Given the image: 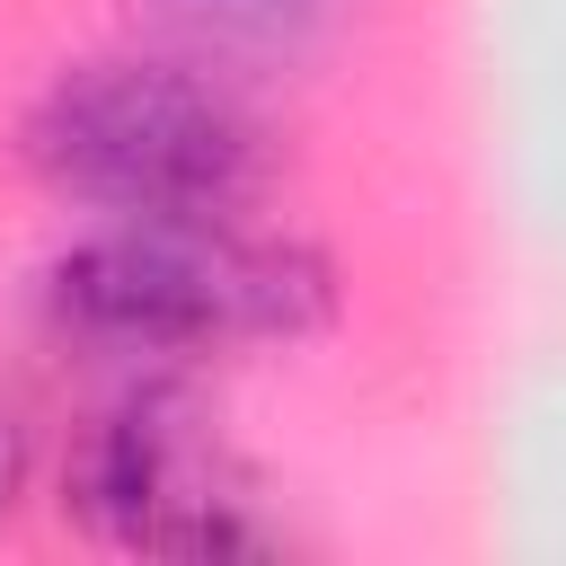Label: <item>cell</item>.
<instances>
[{
  "mask_svg": "<svg viewBox=\"0 0 566 566\" xmlns=\"http://www.w3.org/2000/svg\"><path fill=\"white\" fill-rule=\"evenodd\" d=\"M44 318L71 345L124 363H203L248 345H310L336 327V256L248 212H150L88 221L35 274Z\"/></svg>",
  "mask_w": 566,
  "mask_h": 566,
  "instance_id": "cell-1",
  "label": "cell"
},
{
  "mask_svg": "<svg viewBox=\"0 0 566 566\" xmlns=\"http://www.w3.org/2000/svg\"><path fill=\"white\" fill-rule=\"evenodd\" d=\"M18 159L53 203L97 221L256 212L274 177V142L239 71H212L177 44L62 62L18 115Z\"/></svg>",
  "mask_w": 566,
  "mask_h": 566,
  "instance_id": "cell-2",
  "label": "cell"
},
{
  "mask_svg": "<svg viewBox=\"0 0 566 566\" xmlns=\"http://www.w3.org/2000/svg\"><path fill=\"white\" fill-rule=\"evenodd\" d=\"M62 513L88 539L142 548V557H265L274 548L239 451L221 442L212 407L177 371H142L71 433Z\"/></svg>",
  "mask_w": 566,
  "mask_h": 566,
  "instance_id": "cell-3",
  "label": "cell"
},
{
  "mask_svg": "<svg viewBox=\"0 0 566 566\" xmlns=\"http://www.w3.org/2000/svg\"><path fill=\"white\" fill-rule=\"evenodd\" d=\"M150 18L159 44L212 62V71H274V62H301L327 27H336V0H133Z\"/></svg>",
  "mask_w": 566,
  "mask_h": 566,
  "instance_id": "cell-4",
  "label": "cell"
},
{
  "mask_svg": "<svg viewBox=\"0 0 566 566\" xmlns=\"http://www.w3.org/2000/svg\"><path fill=\"white\" fill-rule=\"evenodd\" d=\"M27 478H35V442H27V424H18V407H0V522L18 513V495H27Z\"/></svg>",
  "mask_w": 566,
  "mask_h": 566,
  "instance_id": "cell-5",
  "label": "cell"
}]
</instances>
